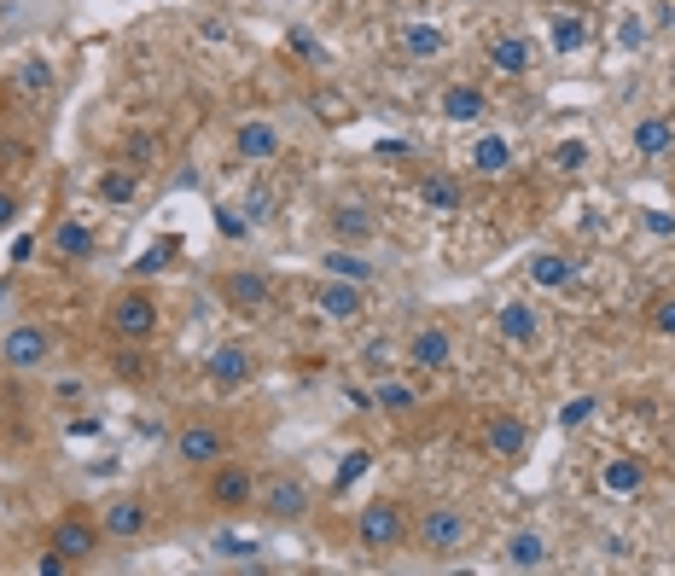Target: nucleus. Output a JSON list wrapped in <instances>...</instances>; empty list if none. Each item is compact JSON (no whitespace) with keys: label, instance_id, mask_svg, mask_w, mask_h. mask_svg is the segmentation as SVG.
<instances>
[{"label":"nucleus","instance_id":"a211bd4d","mask_svg":"<svg viewBox=\"0 0 675 576\" xmlns=\"http://www.w3.org/2000/svg\"><path fill=\"white\" fill-rule=\"evenodd\" d=\"M204 373H211L216 390H245V384L256 379V350H245V344H222V350H211Z\"/></svg>","mask_w":675,"mask_h":576},{"label":"nucleus","instance_id":"58836bf2","mask_svg":"<svg viewBox=\"0 0 675 576\" xmlns=\"http://www.w3.org/2000/svg\"><path fill=\"white\" fill-rule=\"evenodd\" d=\"M285 41H292V52H297V59H309V65H321V59H326L321 41H315V30H303V23H292V30H285Z\"/></svg>","mask_w":675,"mask_h":576},{"label":"nucleus","instance_id":"9b49d317","mask_svg":"<svg viewBox=\"0 0 675 576\" xmlns=\"http://www.w3.org/2000/svg\"><path fill=\"white\" fill-rule=\"evenodd\" d=\"M315 314L321 321H338V326H350L368 314V285H355V280H315Z\"/></svg>","mask_w":675,"mask_h":576},{"label":"nucleus","instance_id":"4c0bfd02","mask_svg":"<svg viewBox=\"0 0 675 576\" xmlns=\"http://www.w3.org/2000/svg\"><path fill=\"white\" fill-rule=\"evenodd\" d=\"M548 164H554V169H565V175L588 169V140H559V146L548 152Z\"/></svg>","mask_w":675,"mask_h":576},{"label":"nucleus","instance_id":"f257e3e1","mask_svg":"<svg viewBox=\"0 0 675 576\" xmlns=\"http://www.w3.org/2000/svg\"><path fill=\"white\" fill-rule=\"evenodd\" d=\"M164 326V303L151 285H123V292L106 303V332L117 344H151Z\"/></svg>","mask_w":675,"mask_h":576},{"label":"nucleus","instance_id":"a18cd8bd","mask_svg":"<svg viewBox=\"0 0 675 576\" xmlns=\"http://www.w3.org/2000/svg\"><path fill=\"white\" fill-rule=\"evenodd\" d=\"M18 209H23V198H18V187H0V233H7V227L18 222Z\"/></svg>","mask_w":675,"mask_h":576},{"label":"nucleus","instance_id":"5701e85b","mask_svg":"<svg viewBox=\"0 0 675 576\" xmlns=\"http://www.w3.org/2000/svg\"><path fill=\"white\" fill-rule=\"evenodd\" d=\"M600 489L606 495H640L646 489V460L640 455H612L600 466Z\"/></svg>","mask_w":675,"mask_h":576},{"label":"nucleus","instance_id":"f03ea898","mask_svg":"<svg viewBox=\"0 0 675 576\" xmlns=\"http://www.w3.org/2000/svg\"><path fill=\"white\" fill-rule=\"evenodd\" d=\"M408 536H413V518H408V507L397 501V495H379V501H368V507L355 512V547L368 559L397 554Z\"/></svg>","mask_w":675,"mask_h":576},{"label":"nucleus","instance_id":"423d86ee","mask_svg":"<svg viewBox=\"0 0 675 576\" xmlns=\"http://www.w3.org/2000/svg\"><path fill=\"white\" fill-rule=\"evenodd\" d=\"M47 547H59L70 565H94V559H99V547H106V530H99V518H94V512L70 507V512L53 518V530H47Z\"/></svg>","mask_w":675,"mask_h":576},{"label":"nucleus","instance_id":"7c9ffc66","mask_svg":"<svg viewBox=\"0 0 675 576\" xmlns=\"http://www.w3.org/2000/svg\"><path fill=\"white\" fill-rule=\"evenodd\" d=\"M53 251H59L65 262H88V256H94V227H88V222H59V227H53Z\"/></svg>","mask_w":675,"mask_h":576},{"label":"nucleus","instance_id":"7ed1b4c3","mask_svg":"<svg viewBox=\"0 0 675 576\" xmlns=\"http://www.w3.org/2000/svg\"><path fill=\"white\" fill-rule=\"evenodd\" d=\"M466 536H472V518H466L454 501H431V507H420V518H413V547L420 554H431V559H449V554H460L466 547Z\"/></svg>","mask_w":675,"mask_h":576},{"label":"nucleus","instance_id":"f8f14e48","mask_svg":"<svg viewBox=\"0 0 675 576\" xmlns=\"http://www.w3.org/2000/svg\"><path fill=\"white\" fill-rule=\"evenodd\" d=\"M99 530H106V541H140L151 530V507L140 495H111L106 512H99Z\"/></svg>","mask_w":675,"mask_h":576},{"label":"nucleus","instance_id":"dca6fc26","mask_svg":"<svg viewBox=\"0 0 675 576\" xmlns=\"http://www.w3.org/2000/svg\"><path fill=\"white\" fill-rule=\"evenodd\" d=\"M233 152H239L245 164H274V157L285 152L280 123H268V117H245L239 128H233Z\"/></svg>","mask_w":675,"mask_h":576},{"label":"nucleus","instance_id":"a19ab883","mask_svg":"<svg viewBox=\"0 0 675 576\" xmlns=\"http://www.w3.org/2000/svg\"><path fill=\"white\" fill-rule=\"evenodd\" d=\"M216 222H222V233H227V240H245V233H251V216H239V209H216Z\"/></svg>","mask_w":675,"mask_h":576},{"label":"nucleus","instance_id":"de8ad7c7","mask_svg":"<svg viewBox=\"0 0 675 576\" xmlns=\"http://www.w3.org/2000/svg\"><path fill=\"white\" fill-rule=\"evenodd\" d=\"M623 47H646V23H640V18L623 23Z\"/></svg>","mask_w":675,"mask_h":576},{"label":"nucleus","instance_id":"c85d7f7f","mask_svg":"<svg viewBox=\"0 0 675 576\" xmlns=\"http://www.w3.org/2000/svg\"><path fill=\"white\" fill-rule=\"evenodd\" d=\"M472 169H478V175H507V169H512L507 135H478V140H472Z\"/></svg>","mask_w":675,"mask_h":576},{"label":"nucleus","instance_id":"cd10ccee","mask_svg":"<svg viewBox=\"0 0 675 576\" xmlns=\"http://www.w3.org/2000/svg\"><path fill=\"white\" fill-rule=\"evenodd\" d=\"M420 198H425V209H437V216H454V209L466 204V187L454 175H425L420 180Z\"/></svg>","mask_w":675,"mask_h":576},{"label":"nucleus","instance_id":"c03bdc74","mask_svg":"<svg viewBox=\"0 0 675 576\" xmlns=\"http://www.w3.org/2000/svg\"><path fill=\"white\" fill-rule=\"evenodd\" d=\"M640 222H646V233H658V240H669V233H675L669 209H640Z\"/></svg>","mask_w":675,"mask_h":576},{"label":"nucleus","instance_id":"79ce46f5","mask_svg":"<svg viewBox=\"0 0 675 576\" xmlns=\"http://www.w3.org/2000/svg\"><path fill=\"white\" fill-rule=\"evenodd\" d=\"M169 256H175V240H164L158 251H146V256L135 262V274H158V269H164V262H169Z\"/></svg>","mask_w":675,"mask_h":576},{"label":"nucleus","instance_id":"b1692460","mask_svg":"<svg viewBox=\"0 0 675 576\" xmlns=\"http://www.w3.org/2000/svg\"><path fill=\"white\" fill-rule=\"evenodd\" d=\"M501 565H507V570H541V565H548V536L512 530L507 547H501Z\"/></svg>","mask_w":675,"mask_h":576},{"label":"nucleus","instance_id":"2eb2a0df","mask_svg":"<svg viewBox=\"0 0 675 576\" xmlns=\"http://www.w3.org/2000/svg\"><path fill=\"white\" fill-rule=\"evenodd\" d=\"M483 59L496 65L501 76H530L536 70V41L525 30H496L483 41Z\"/></svg>","mask_w":675,"mask_h":576},{"label":"nucleus","instance_id":"1a4fd4ad","mask_svg":"<svg viewBox=\"0 0 675 576\" xmlns=\"http://www.w3.org/2000/svg\"><path fill=\"white\" fill-rule=\"evenodd\" d=\"M0 361H7L12 373H41V367H53V332L36 326V321H18L0 338Z\"/></svg>","mask_w":675,"mask_h":576},{"label":"nucleus","instance_id":"9d476101","mask_svg":"<svg viewBox=\"0 0 675 576\" xmlns=\"http://www.w3.org/2000/svg\"><path fill=\"white\" fill-rule=\"evenodd\" d=\"M402 367H413V373H443V367H454V332L449 326H413L402 338Z\"/></svg>","mask_w":675,"mask_h":576},{"label":"nucleus","instance_id":"f704fd0d","mask_svg":"<svg viewBox=\"0 0 675 576\" xmlns=\"http://www.w3.org/2000/svg\"><path fill=\"white\" fill-rule=\"evenodd\" d=\"M123 157H128V169H158V157H164V146H158V135H128L123 140Z\"/></svg>","mask_w":675,"mask_h":576},{"label":"nucleus","instance_id":"e433bc0d","mask_svg":"<svg viewBox=\"0 0 675 576\" xmlns=\"http://www.w3.org/2000/svg\"><path fill=\"white\" fill-rule=\"evenodd\" d=\"M646 326H653L658 338H669V344H675V292H664V297L646 303Z\"/></svg>","mask_w":675,"mask_h":576},{"label":"nucleus","instance_id":"6e6552de","mask_svg":"<svg viewBox=\"0 0 675 576\" xmlns=\"http://www.w3.org/2000/svg\"><path fill=\"white\" fill-rule=\"evenodd\" d=\"M169 455L180 460V466H204L211 471L216 460H227V431L216 426V419H187V426H175V437H169Z\"/></svg>","mask_w":675,"mask_h":576},{"label":"nucleus","instance_id":"ddd939ff","mask_svg":"<svg viewBox=\"0 0 675 576\" xmlns=\"http://www.w3.org/2000/svg\"><path fill=\"white\" fill-rule=\"evenodd\" d=\"M222 297H227V309H239V314H263L274 303V280L263 269H227L222 274Z\"/></svg>","mask_w":675,"mask_h":576},{"label":"nucleus","instance_id":"09e8293b","mask_svg":"<svg viewBox=\"0 0 675 576\" xmlns=\"http://www.w3.org/2000/svg\"><path fill=\"white\" fill-rule=\"evenodd\" d=\"M379 157H408V140H379Z\"/></svg>","mask_w":675,"mask_h":576},{"label":"nucleus","instance_id":"c9c22d12","mask_svg":"<svg viewBox=\"0 0 675 576\" xmlns=\"http://www.w3.org/2000/svg\"><path fill=\"white\" fill-rule=\"evenodd\" d=\"M111 367H117V379H151L146 344H117V350H111Z\"/></svg>","mask_w":675,"mask_h":576},{"label":"nucleus","instance_id":"72a5a7b5","mask_svg":"<svg viewBox=\"0 0 675 576\" xmlns=\"http://www.w3.org/2000/svg\"><path fill=\"white\" fill-rule=\"evenodd\" d=\"M368 471H373V449H350L344 466H338V478H332V495H350Z\"/></svg>","mask_w":675,"mask_h":576},{"label":"nucleus","instance_id":"bb28decb","mask_svg":"<svg viewBox=\"0 0 675 576\" xmlns=\"http://www.w3.org/2000/svg\"><path fill=\"white\" fill-rule=\"evenodd\" d=\"M355 367H361V379H373V384L391 379V373H402L391 338H368V344H361V355H355Z\"/></svg>","mask_w":675,"mask_h":576},{"label":"nucleus","instance_id":"39448f33","mask_svg":"<svg viewBox=\"0 0 675 576\" xmlns=\"http://www.w3.org/2000/svg\"><path fill=\"white\" fill-rule=\"evenodd\" d=\"M256 471L245 466V460H216L211 466V478H204V501H211L216 512H245V507H256Z\"/></svg>","mask_w":675,"mask_h":576},{"label":"nucleus","instance_id":"4468645a","mask_svg":"<svg viewBox=\"0 0 675 576\" xmlns=\"http://www.w3.org/2000/svg\"><path fill=\"white\" fill-rule=\"evenodd\" d=\"M326 222H332V233H338V245H368L373 233H379V209H373L368 198H332Z\"/></svg>","mask_w":675,"mask_h":576},{"label":"nucleus","instance_id":"20e7f679","mask_svg":"<svg viewBox=\"0 0 675 576\" xmlns=\"http://www.w3.org/2000/svg\"><path fill=\"white\" fill-rule=\"evenodd\" d=\"M309 507H315V489H309L303 471H268L256 484V512L268 524H297V518H309Z\"/></svg>","mask_w":675,"mask_h":576},{"label":"nucleus","instance_id":"6ab92c4d","mask_svg":"<svg viewBox=\"0 0 675 576\" xmlns=\"http://www.w3.org/2000/svg\"><path fill=\"white\" fill-rule=\"evenodd\" d=\"M525 274L530 285H541V292H570L577 285V256H565V251H536L525 262Z\"/></svg>","mask_w":675,"mask_h":576},{"label":"nucleus","instance_id":"a878e982","mask_svg":"<svg viewBox=\"0 0 675 576\" xmlns=\"http://www.w3.org/2000/svg\"><path fill=\"white\" fill-rule=\"evenodd\" d=\"M629 140H635L640 157H669L675 152V117H640Z\"/></svg>","mask_w":675,"mask_h":576},{"label":"nucleus","instance_id":"37998d69","mask_svg":"<svg viewBox=\"0 0 675 576\" xmlns=\"http://www.w3.org/2000/svg\"><path fill=\"white\" fill-rule=\"evenodd\" d=\"M36 570H41V576H70V570H76V565H70V559H65V554H59V547H47V554H41V559H36Z\"/></svg>","mask_w":675,"mask_h":576},{"label":"nucleus","instance_id":"f3484780","mask_svg":"<svg viewBox=\"0 0 675 576\" xmlns=\"http://www.w3.org/2000/svg\"><path fill=\"white\" fill-rule=\"evenodd\" d=\"M496 338H501L507 350H530L536 338H541V309L525 303V297L501 303V309H496Z\"/></svg>","mask_w":675,"mask_h":576},{"label":"nucleus","instance_id":"393cba45","mask_svg":"<svg viewBox=\"0 0 675 576\" xmlns=\"http://www.w3.org/2000/svg\"><path fill=\"white\" fill-rule=\"evenodd\" d=\"M373 408L391 413V419H408V413H420V390H413L402 373H391V379L373 384Z\"/></svg>","mask_w":675,"mask_h":576},{"label":"nucleus","instance_id":"49530a36","mask_svg":"<svg viewBox=\"0 0 675 576\" xmlns=\"http://www.w3.org/2000/svg\"><path fill=\"white\" fill-rule=\"evenodd\" d=\"M216 554H222V559H251L256 547H251V541H239V536H222V541H216Z\"/></svg>","mask_w":675,"mask_h":576},{"label":"nucleus","instance_id":"0eeeda50","mask_svg":"<svg viewBox=\"0 0 675 576\" xmlns=\"http://www.w3.org/2000/svg\"><path fill=\"white\" fill-rule=\"evenodd\" d=\"M478 437H483V455L496 466H518L530 455V426H525V413H512V408H489Z\"/></svg>","mask_w":675,"mask_h":576},{"label":"nucleus","instance_id":"412c9836","mask_svg":"<svg viewBox=\"0 0 675 576\" xmlns=\"http://www.w3.org/2000/svg\"><path fill=\"white\" fill-rule=\"evenodd\" d=\"M321 274H332V280H355V285H373V280H379V262H373V256H361V251H350V245H332V251H321Z\"/></svg>","mask_w":675,"mask_h":576},{"label":"nucleus","instance_id":"aec40b11","mask_svg":"<svg viewBox=\"0 0 675 576\" xmlns=\"http://www.w3.org/2000/svg\"><path fill=\"white\" fill-rule=\"evenodd\" d=\"M443 117L449 123H483L489 117V94L478 88V82H443Z\"/></svg>","mask_w":675,"mask_h":576},{"label":"nucleus","instance_id":"c756f323","mask_svg":"<svg viewBox=\"0 0 675 576\" xmlns=\"http://www.w3.org/2000/svg\"><path fill=\"white\" fill-rule=\"evenodd\" d=\"M443 47H449L443 23H402V52L408 59H437Z\"/></svg>","mask_w":675,"mask_h":576},{"label":"nucleus","instance_id":"473e14b6","mask_svg":"<svg viewBox=\"0 0 675 576\" xmlns=\"http://www.w3.org/2000/svg\"><path fill=\"white\" fill-rule=\"evenodd\" d=\"M583 47H588V18L554 12V52H583Z\"/></svg>","mask_w":675,"mask_h":576},{"label":"nucleus","instance_id":"ea45409f","mask_svg":"<svg viewBox=\"0 0 675 576\" xmlns=\"http://www.w3.org/2000/svg\"><path fill=\"white\" fill-rule=\"evenodd\" d=\"M594 408H600V402H594V397H577V402H565V408H559V426H565V431H577V426H588V419H594Z\"/></svg>","mask_w":675,"mask_h":576},{"label":"nucleus","instance_id":"4be33fe9","mask_svg":"<svg viewBox=\"0 0 675 576\" xmlns=\"http://www.w3.org/2000/svg\"><path fill=\"white\" fill-rule=\"evenodd\" d=\"M94 193H99V204H111V209H128V204L140 198V169H128V164H111V169H99Z\"/></svg>","mask_w":675,"mask_h":576},{"label":"nucleus","instance_id":"2f4dec72","mask_svg":"<svg viewBox=\"0 0 675 576\" xmlns=\"http://www.w3.org/2000/svg\"><path fill=\"white\" fill-rule=\"evenodd\" d=\"M53 82H59V76H53V65H47V59H18V70H12V88H23L30 99L53 94Z\"/></svg>","mask_w":675,"mask_h":576}]
</instances>
